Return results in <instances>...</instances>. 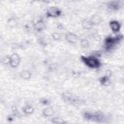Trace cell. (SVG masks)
Segmentation results:
<instances>
[{
  "label": "cell",
  "instance_id": "1",
  "mask_svg": "<svg viewBox=\"0 0 124 124\" xmlns=\"http://www.w3.org/2000/svg\"><path fill=\"white\" fill-rule=\"evenodd\" d=\"M81 60L88 67L92 68H97L101 65L100 61L96 58L93 56L85 57L82 56L81 57Z\"/></svg>",
  "mask_w": 124,
  "mask_h": 124
},
{
  "label": "cell",
  "instance_id": "6",
  "mask_svg": "<svg viewBox=\"0 0 124 124\" xmlns=\"http://www.w3.org/2000/svg\"><path fill=\"white\" fill-rule=\"evenodd\" d=\"M109 26L113 32H118L120 29V24L116 20H112L109 22Z\"/></svg>",
  "mask_w": 124,
  "mask_h": 124
},
{
  "label": "cell",
  "instance_id": "3",
  "mask_svg": "<svg viewBox=\"0 0 124 124\" xmlns=\"http://www.w3.org/2000/svg\"><path fill=\"white\" fill-rule=\"evenodd\" d=\"M123 37H121V36H118L115 37H108L107 38L105 41V46L106 48L109 49L114 46L117 43H118L121 39H122Z\"/></svg>",
  "mask_w": 124,
  "mask_h": 124
},
{
  "label": "cell",
  "instance_id": "15",
  "mask_svg": "<svg viewBox=\"0 0 124 124\" xmlns=\"http://www.w3.org/2000/svg\"><path fill=\"white\" fill-rule=\"evenodd\" d=\"M16 21L15 20V19L13 18H11L8 20V25L10 27H14L16 26Z\"/></svg>",
  "mask_w": 124,
  "mask_h": 124
},
{
  "label": "cell",
  "instance_id": "2",
  "mask_svg": "<svg viewBox=\"0 0 124 124\" xmlns=\"http://www.w3.org/2000/svg\"><path fill=\"white\" fill-rule=\"evenodd\" d=\"M83 116L86 120H92L93 121L97 122H101L104 121L103 120L105 118V116L103 113L97 112L94 113L86 112L84 113Z\"/></svg>",
  "mask_w": 124,
  "mask_h": 124
},
{
  "label": "cell",
  "instance_id": "19",
  "mask_svg": "<svg viewBox=\"0 0 124 124\" xmlns=\"http://www.w3.org/2000/svg\"><path fill=\"white\" fill-rule=\"evenodd\" d=\"M52 37H53V38L55 40H59L60 38V35L58 33H54L52 35Z\"/></svg>",
  "mask_w": 124,
  "mask_h": 124
},
{
  "label": "cell",
  "instance_id": "12",
  "mask_svg": "<svg viewBox=\"0 0 124 124\" xmlns=\"http://www.w3.org/2000/svg\"><path fill=\"white\" fill-rule=\"evenodd\" d=\"M34 27L36 30L37 31H40L43 30V28L44 27V24L42 21L39 20L35 24Z\"/></svg>",
  "mask_w": 124,
  "mask_h": 124
},
{
  "label": "cell",
  "instance_id": "17",
  "mask_svg": "<svg viewBox=\"0 0 124 124\" xmlns=\"http://www.w3.org/2000/svg\"><path fill=\"white\" fill-rule=\"evenodd\" d=\"M119 5L117 2H112L111 4L109 5V7L110 8H112L113 9H117L119 8Z\"/></svg>",
  "mask_w": 124,
  "mask_h": 124
},
{
  "label": "cell",
  "instance_id": "9",
  "mask_svg": "<svg viewBox=\"0 0 124 124\" xmlns=\"http://www.w3.org/2000/svg\"><path fill=\"white\" fill-rule=\"evenodd\" d=\"M90 21L93 25L97 24L101 22V17L98 15H95L92 16Z\"/></svg>",
  "mask_w": 124,
  "mask_h": 124
},
{
  "label": "cell",
  "instance_id": "5",
  "mask_svg": "<svg viewBox=\"0 0 124 124\" xmlns=\"http://www.w3.org/2000/svg\"><path fill=\"white\" fill-rule=\"evenodd\" d=\"M61 14V11L58 8L52 7L49 8L46 12V15L48 17H58Z\"/></svg>",
  "mask_w": 124,
  "mask_h": 124
},
{
  "label": "cell",
  "instance_id": "16",
  "mask_svg": "<svg viewBox=\"0 0 124 124\" xmlns=\"http://www.w3.org/2000/svg\"><path fill=\"white\" fill-rule=\"evenodd\" d=\"M109 81L108 77L107 76H104V77L101 78L100 81L102 84L103 85H107Z\"/></svg>",
  "mask_w": 124,
  "mask_h": 124
},
{
  "label": "cell",
  "instance_id": "10",
  "mask_svg": "<svg viewBox=\"0 0 124 124\" xmlns=\"http://www.w3.org/2000/svg\"><path fill=\"white\" fill-rule=\"evenodd\" d=\"M66 40L70 43H74L77 40V36L76 35L69 33L66 35Z\"/></svg>",
  "mask_w": 124,
  "mask_h": 124
},
{
  "label": "cell",
  "instance_id": "18",
  "mask_svg": "<svg viewBox=\"0 0 124 124\" xmlns=\"http://www.w3.org/2000/svg\"><path fill=\"white\" fill-rule=\"evenodd\" d=\"M81 45L83 47H87L89 45V42L86 39H83L81 42Z\"/></svg>",
  "mask_w": 124,
  "mask_h": 124
},
{
  "label": "cell",
  "instance_id": "20",
  "mask_svg": "<svg viewBox=\"0 0 124 124\" xmlns=\"http://www.w3.org/2000/svg\"><path fill=\"white\" fill-rule=\"evenodd\" d=\"M42 104H44V105H47L49 103V101H48L46 99H43V101H41Z\"/></svg>",
  "mask_w": 124,
  "mask_h": 124
},
{
  "label": "cell",
  "instance_id": "11",
  "mask_svg": "<svg viewBox=\"0 0 124 124\" xmlns=\"http://www.w3.org/2000/svg\"><path fill=\"white\" fill-rule=\"evenodd\" d=\"M82 25L83 28L85 29H90L93 26L90 20H87V19H85L83 20L82 23Z\"/></svg>",
  "mask_w": 124,
  "mask_h": 124
},
{
  "label": "cell",
  "instance_id": "13",
  "mask_svg": "<svg viewBox=\"0 0 124 124\" xmlns=\"http://www.w3.org/2000/svg\"><path fill=\"white\" fill-rule=\"evenodd\" d=\"M23 112L27 114H30L34 111V108L32 107L31 106H26L23 108Z\"/></svg>",
  "mask_w": 124,
  "mask_h": 124
},
{
  "label": "cell",
  "instance_id": "7",
  "mask_svg": "<svg viewBox=\"0 0 124 124\" xmlns=\"http://www.w3.org/2000/svg\"><path fill=\"white\" fill-rule=\"evenodd\" d=\"M31 73L27 70H23L21 73H20V77L22 78L27 80L31 78Z\"/></svg>",
  "mask_w": 124,
  "mask_h": 124
},
{
  "label": "cell",
  "instance_id": "14",
  "mask_svg": "<svg viewBox=\"0 0 124 124\" xmlns=\"http://www.w3.org/2000/svg\"><path fill=\"white\" fill-rule=\"evenodd\" d=\"M52 122L53 124H63L66 123V121H65L63 119H61L60 118H58V117L53 118L52 119Z\"/></svg>",
  "mask_w": 124,
  "mask_h": 124
},
{
  "label": "cell",
  "instance_id": "4",
  "mask_svg": "<svg viewBox=\"0 0 124 124\" xmlns=\"http://www.w3.org/2000/svg\"><path fill=\"white\" fill-rule=\"evenodd\" d=\"M8 62L11 67L14 68L17 67L20 63V57L19 55L16 53H13L9 57Z\"/></svg>",
  "mask_w": 124,
  "mask_h": 124
},
{
  "label": "cell",
  "instance_id": "8",
  "mask_svg": "<svg viewBox=\"0 0 124 124\" xmlns=\"http://www.w3.org/2000/svg\"><path fill=\"white\" fill-rule=\"evenodd\" d=\"M54 113V111L52 108H46L43 109L42 111L43 115L44 117H49L51 116Z\"/></svg>",
  "mask_w": 124,
  "mask_h": 124
}]
</instances>
